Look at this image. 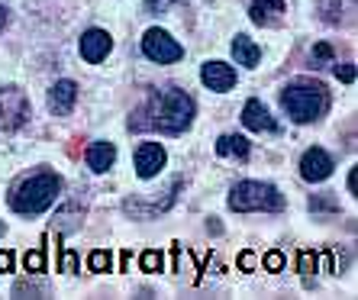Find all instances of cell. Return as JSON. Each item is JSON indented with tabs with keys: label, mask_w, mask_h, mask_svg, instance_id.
<instances>
[{
	"label": "cell",
	"mask_w": 358,
	"mask_h": 300,
	"mask_svg": "<svg viewBox=\"0 0 358 300\" xmlns=\"http://www.w3.org/2000/svg\"><path fill=\"white\" fill-rule=\"evenodd\" d=\"M142 52H145V59L159 62V65H171V62H178L184 55L178 39H171L165 29H159V26H152L149 33L142 36Z\"/></svg>",
	"instance_id": "8992f818"
},
{
	"label": "cell",
	"mask_w": 358,
	"mask_h": 300,
	"mask_svg": "<svg viewBox=\"0 0 358 300\" xmlns=\"http://www.w3.org/2000/svg\"><path fill=\"white\" fill-rule=\"evenodd\" d=\"M75 100H78V84L75 81H59L49 91V110L52 113H59V117H68V113L75 110Z\"/></svg>",
	"instance_id": "7c38bea8"
},
{
	"label": "cell",
	"mask_w": 358,
	"mask_h": 300,
	"mask_svg": "<svg viewBox=\"0 0 358 300\" xmlns=\"http://www.w3.org/2000/svg\"><path fill=\"white\" fill-rule=\"evenodd\" d=\"M229 207L239 210V213H252V210H268V213H278L284 210V197L275 184L265 181H242L233 187L229 194Z\"/></svg>",
	"instance_id": "277c9868"
},
{
	"label": "cell",
	"mask_w": 358,
	"mask_h": 300,
	"mask_svg": "<svg viewBox=\"0 0 358 300\" xmlns=\"http://www.w3.org/2000/svg\"><path fill=\"white\" fill-rule=\"evenodd\" d=\"M113 162H117V145L113 142H94L91 149H87V168L97 171V175H103Z\"/></svg>",
	"instance_id": "5bb4252c"
},
{
	"label": "cell",
	"mask_w": 358,
	"mask_h": 300,
	"mask_svg": "<svg viewBox=\"0 0 358 300\" xmlns=\"http://www.w3.org/2000/svg\"><path fill=\"white\" fill-rule=\"evenodd\" d=\"M333 59V49L326 45V42H320L317 49H313V68H320V65H326V62Z\"/></svg>",
	"instance_id": "44dd1931"
},
{
	"label": "cell",
	"mask_w": 358,
	"mask_h": 300,
	"mask_svg": "<svg viewBox=\"0 0 358 300\" xmlns=\"http://www.w3.org/2000/svg\"><path fill=\"white\" fill-rule=\"evenodd\" d=\"M0 236H3V223H0Z\"/></svg>",
	"instance_id": "f1b7e54d"
},
{
	"label": "cell",
	"mask_w": 358,
	"mask_h": 300,
	"mask_svg": "<svg viewBox=\"0 0 358 300\" xmlns=\"http://www.w3.org/2000/svg\"><path fill=\"white\" fill-rule=\"evenodd\" d=\"M200 78H203V84H207L210 91H229L236 84V68L226 65V62H207L203 65V71H200Z\"/></svg>",
	"instance_id": "8fae6325"
},
{
	"label": "cell",
	"mask_w": 358,
	"mask_h": 300,
	"mask_svg": "<svg viewBox=\"0 0 358 300\" xmlns=\"http://www.w3.org/2000/svg\"><path fill=\"white\" fill-rule=\"evenodd\" d=\"M13 268V255L10 252H0V271H10Z\"/></svg>",
	"instance_id": "4316f807"
},
{
	"label": "cell",
	"mask_w": 358,
	"mask_h": 300,
	"mask_svg": "<svg viewBox=\"0 0 358 300\" xmlns=\"http://www.w3.org/2000/svg\"><path fill=\"white\" fill-rule=\"evenodd\" d=\"M242 123L249 129H255V133H278V120L268 113V107L262 100H249L242 107Z\"/></svg>",
	"instance_id": "30bf717a"
},
{
	"label": "cell",
	"mask_w": 358,
	"mask_h": 300,
	"mask_svg": "<svg viewBox=\"0 0 358 300\" xmlns=\"http://www.w3.org/2000/svg\"><path fill=\"white\" fill-rule=\"evenodd\" d=\"M217 152L223 159H249V139L245 136H220Z\"/></svg>",
	"instance_id": "2e32d148"
},
{
	"label": "cell",
	"mask_w": 358,
	"mask_h": 300,
	"mask_svg": "<svg viewBox=\"0 0 358 300\" xmlns=\"http://www.w3.org/2000/svg\"><path fill=\"white\" fill-rule=\"evenodd\" d=\"M142 271H149V275L162 271V252H142Z\"/></svg>",
	"instance_id": "d6986e66"
},
{
	"label": "cell",
	"mask_w": 358,
	"mask_h": 300,
	"mask_svg": "<svg viewBox=\"0 0 358 300\" xmlns=\"http://www.w3.org/2000/svg\"><path fill=\"white\" fill-rule=\"evenodd\" d=\"M336 78L345 81V84H352L355 81V65H336Z\"/></svg>",
	"instance_id": "cb8c5ba5"
},
{
	"label": "cell",
	"mask_w": 358,
	"mask_h": 300,
	"mask_svg": "<svg viewBox=\"0 0 358 300\" xmlns=\"http://www.w3.org/2000/svg\"><path fill=\"white\" fill-rule=\"evenodd\" d=\"M239 265L245 268V271H252V268H255V255H252V252H242V259H239Z\"/></svg>",
	"instance_id": "484cf974"
},
{
	"label": "cell",
	"mask_w": 358,
	"mask_h": 300,
	"mask_svg": "<svg viewBox=\"0 0 358 300\" xmlns=\"http://www.w3.org/2000/svg\"><path fill=\"white\" fill-rule=\"evenodd\" d=\"M139 117L145 120H133L129 129H159V133H184L194 120V100L187 97L178 87H165V91H155L145 103Z\"/></svg>",
	"instance_id": "6da1fadb"
},
{
	"label": "cell",
	"mask_w": 358,
	"mask_h": 300,
	"mask_svg": "<svg viewBox=\"0 0 358 300\" xmlns=\"http://www.w3.org/2000/svg\"><path fill=\"white\" fill-rule=\"evenodd\" d=\"M62 191V178L59 175H49V171H42V175H33L26 178L20 184L13 197H10V207L17 210V213H26V217H33V213H42V210H49L55 203Z\"/></svg>",
	"instance_id": "3957f363"
},
{
	"label": "cell",
	"mask_w": 358,
	"mask_h": 300,
	"mask_svg": "<svg viewBox=\"0 0 358 300\" xmlns=\"http://www.w3.org/2000/svg\"><path fill=\"white\" fill-rule=\"evenodd\" d=\"M10 23V17H7V7H0V33H3V26Z\"/></svg>",
	"instance_id": "83f0119b"
},
{
	"label": "cell",
	"mask_w": 358,
	"mask_h": 300,
	"mask_svg": "<svg viewBox=\"0 0 358 300\" xmlns=\"http://www.w3.org/2000/svg\"><path fill=\"white\" fill-rule=\"evenodd\" d=\"M281 107L294 123H313L329 110V91L320 81H294L281 91Z\"/></svg>",
	"instance_id": "7a4b0ae2"
},
{
	"label": "cell",
	"mask_w": 358,
	"mask_h": 300,
	"mask_svg": "<svg viewBox=\"0 0 358 300\" xmlns=\"http://www.w3.org/2000/svg\"><path fill=\"white\" fill-rule=\"evenodd\" d=\"M26 271H33V275H39V271H45V252L36 249V252H26V259H23Z\"/></svg>",
	"instance_id": "ac0fdd59"
},
{
	"label": "cell",
	"mask_w": 358,
	"mask_h": 300,
	"mask_svg": "<svg viewBox=\"0 0 358 300\" xmlns=\"http://www.w3.org/2000/svg\"><path fill=\"white\" fill-rule=\"evenodd\" d=\"M75 217H81V210H78V207L59 210V217H55V220H59V229H62V233H71V229H78V226H81V223H75Z\"/></svg>",
	"instance_id": "e0dca14e"
},
{
	"label": "cell",
	"mask_w": 358,
	"mask_h": 300,
	"mask_svg": "<svg viewBox=\"0 0 358 300\" xmlns=\"http://www.w3.org/2000/svg\"><path fill=\"white\" fill-rule=\"evenodd\" d=\"M110 49H113V39H110V33H103V29H87V33L81 36V59L91 62V65L107 59Z\"/></svg>",
	"instance_id": "9c48e42d"
},
{
	"label": "cell",
	"mask_w": 358,
	"mask_h": 300,
	"mask_svg": "<svg viewBox=\"0 0 358 300\" xmlns=\"http://www.w3.org/2000/svg\"><path fill=\"white\" fill-rule=\"evenodd\" d=\"M249 13L259 26H275L284 17V0H252Z\"/></svg>",
	"instance_id": "4fadbf2b"
},
{
	"label": "cell",
	"mask_w": 358,
	"mask_h": 300,
	"mask_svg": "<svg viewBox=\"0 0 358 300\" xmlns=\"http://www.w3.org/2000/svg\"><path fill=\"white\" fill-rule=\"evenodd\" d=\"M300 175H303V181H313V184L326 181L333 175V159L323 149H307L303 159H300Z\"/></svg>",
	"instance_id": "ba28073f"
},
{
	"label": "cell",
	"mask_w": 358,
	"mask_h": 300,
	"mask_svg": "<svg viewBox=\"0 0 358 300\" xmlns=\"http://www.w3.org/2000/svg\"><path fill=\"white\" fill-rule=\"evenodd\" d=\"M175 3H187V0H175Z\"/></svg>",
	"instance_id": "f546056e"
},
{
	"label": "cell",
	"mask_w": 358,
	"mask_h": 300,
	"mask_svg": "<svg viewBox=\"0 0 358 300\" xmlns=\"http://www.w3.org/2000/svg\"><path fill=\"white\" fill-rule=\"evenodd\" d=\"M165 168V149L159 142H142L136 149V175L139 178H155Z\"/></svg>",
	"instance_id": "52a82bcc"
},
{
	"label": "cell",
	"mask_w": 358,
	"mask_h": 300,
	"mask_svg": "<svg viewBox=\"0 0 358 300\" xmlns=\"http://www.w3.org/2000/svg\"><path fill=\"white\" fill-rule=\"evenodd\" d=\"M233 55H236V62H239V65L255 68V65H259V59H262V49L249 39V36H236V39H233Z\"/></svg>",
	"instance_id": "9a60e30c"
},
{
	"label": "cell",
	"mask_w": 358,
	"mask_h": 300,
	"mask_svg": "<svg viewBox=\"0 0 358 300\" xmlns=\"http://www.w3.org/2000/svg\"><path fill=\"white\" fill-rule=\"evenodd\" d=\"M300 271H317V255L313 252H300Z\"/></svg>",
	"instance_id": "603a6c76"
},
{
	"label": "cell",
	"mask_w": 358,
	"mask_h": 300,
	"mask_svg": "<svg viewBox=\"0 0 358 300\" xmlns=\"http://www.w3.org/2000/svg\"><path fill=\"white\" fill-rule=\"evenodd\" d=\"M110 252H103V249H97V252H91V271H110Z\"/></svg>",
	"instance_id": "ffe728a7"
},
{
	"label": "cell",
	"mask_w": 358,
	"mask_h": 300,
	"mask_svg": "<svg viewBox=\"0 0 358 300\" xmlns=\"http://www.w3.org/2000/svg\"><path fill=\"white\" fill-rule=\"evenodd\" d=\"M29 120V100L20 87H0V126L13 133Z\"/></svg>",
	"instance_id": "5b68a950"
},
{
	"label": "cell",
	"mask_w": 358,
	"mask_h": 300,
	"mask_svg": "<svg viewBox=\"0 0 358 300\" xmlns=\"http://www.w3.org/2000/svg\"><path fill=\"white\" fill-rule=\"evenodd\" d=\"M265 268H268V271H281V268H284V255H281V252H268V255H265Z\"/></svg>",
	"instance_id": "7402d4cb"
},
{
	"label": "cell",
	"mask_w": 358,
	"mask_h": 300,
	"mask_svg": "<svg viewBox=\"0 0 358 300\" xmlns=\"http://www.w3.org/2000/svg\"><path fill=\"white\" fill-rule=\"evenodd\" d=\"M62 271H78V255L71 249L62 255Z\"/></svg>",
	"instance_id": "d4e9b609"
}]
</instances>
